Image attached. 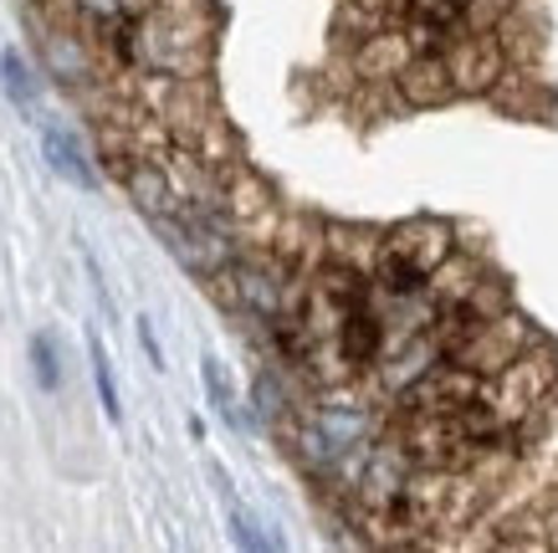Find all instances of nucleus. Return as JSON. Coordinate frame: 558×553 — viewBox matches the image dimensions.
Masks as SVG:
<instances>
[{
	"label": "nucleus",
	"mask_w": 558,
	"mask_h": 553,
	"mask_svg": "<svg viewBox=\"0 0 558 553\" xmlns=\"http://www.w3.org/2000/svg\"><path fill=\"white\" fill-rule=\"evenodd\" d=\"M41 154H47V165L62 175L68 184H77V190H98V169L87 165L83 144L68 134V129H57V123H47L41 129Z\"/></svg>",
	"instance_id": "1"
},
{
	"label": "nucleus",
	"mask_w": 558,
	"mask_h": 553,
	"mask_svg": "<svg viewBox=\"0 0 558 553\" xmlns=\"http://www.w3.org/2000/svg\"><path fill=\"white\" fill-rule=\"evenodd\" d=\"M0 87H5V98L16 103L21 113H32V103H36V77H32V68H26V57H21L16 47L0 51Z\"/></svg>",
	"instance_id": "2"
},
{
	"label": "nucleus",
	"mask_w": 558,
	"mask_h": 553,
	"mask_svg": "<svg viewBox=\"0 0 558 553\" xmlns=\"http://www.w3.org/2000/svg\"><path fill=\"white\" fill-rule=\"evenodd\" d=\"M87 349H93V380H98L102 416H108V420H113V425H119V420H123V405H119V385H113V364H108V353H102V344H98V338H93Z\"/></svg>",
	"instance_id": "3"
},
{
	"label": "nucleus",
	"mask_w": 558,
	"mask_h": 553,
	"mask_svg": "<svg viewBox=\"0 0 558 553\" xmlns=\"http://www.w3.org/2000/svg\"><path fill=\"white\" fill-rule=\"evenodd\" d=\"M205 395H210V405H216L220 416H226V425H241V416H236V400H231V385L220 380V364L216 359H205Z\"/></svg>",
	"instance_id": "4"
},
{
	"label": "nucleus",
	"mask_w": 558,
	"mask_h": 553,
	"mask_svg": "<svg viewBox=\"0 0 558 553\" xmlns=\"http://www.w3.org/2000/svg\"><path fill=\"white\" fill-rule=\"evenodd\" d=\"M32 359H36V385H41V389H57V385H62V369H57V349H51V338H47V334H36V338H32Z\"/></svg>",
	"instance_id": "5"
},
{
	"label": "nucleus",
	"mask_w": 558,
	"mask_h": 553,
	"mask_svg": "<svg viewBox=\"0 0 558 553\" xmlns=\"http://www.w3.org/2000/svg\"><path fill=\"white\" fill-rule=\"evenodd\" d=\"M138 344H144V353H149V364H154V369H165V349H159V338H154L149 318H138Z\"/></svg>",
	"instance_id": "6"
}]
</instances>
